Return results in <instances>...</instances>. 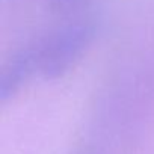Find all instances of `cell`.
<instances>
[{
	"label": "cell",
	"mask_w": 154,
	"mask_h": 154,
	"mask_svg": "<svg viewBox=\"0 0 154 154\" xmlns=\"http://www.w3.org/2000/svg\"><path fill=\"white\" fill-rule=\"evenodd\" d=\"M95 35L94 23L88 20L68 23L39 39L35 45L36 74L45 80L62 77L91 45Z\"/></svg>",
	"instance_id": "cell-1"
},
{
	"label": "cell",
	"mask_w": 154,
	"mask_h": 154,
	"mask_svg": "<svg viewBox=\"0 0 154 154\" xmlns=\"http://www.w3.org/2000/svg\"><path fill=\"white\" fill-rule=\"evenodd\" d=\"M36 74V54L35 45L26 47L14 54V57L3 68L0 77V100L3 103L12 98L30 79Z\"/></svg>",
	"instance_id": "cell-2"
},
{
	"label": "cell",
	"mask_w": 154,
	"mask_h": 154,
	"mask_svg": "<svg viewBox=\"0 0 154 154\" xmlns=\"http://www.w3.org/2000/svg\"><path fill=\"white\" fill-rule=\"evenodd\" d=\"M85 0H48V3L56 11H71L79 8Z\"/></svg>",
	"instance_id": "cell-3"
}]
</instances>
